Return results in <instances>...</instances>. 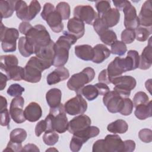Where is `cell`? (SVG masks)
Listing matches in <instances>:
<instances>
[{
  "mask_svg": "<svg viewBox=\"0 0 152 152\" xmlns=\"http://www.w3.org/2000/svg\"><path fill=\"white\" fill-rule=\"evenodd\" d=\"M67 28L68 32L74 36L77 39L82 37L85 33L84 23L74 17L69 19Z\"/></svg>",
  "mask_w": 152,
  "mask_h": 152,
  "instance_id": "19",
  "label": "cell"
},
{
  "mask_svg": "<svg viewBox=\"0 0 152 152\" xmlns=\"http://www.w3.org/2000/svg\"><path fill=\"white\" fill-rule=\"evenodd\" d=\"M17 17L23 21H27L28 14V5L24 1H17L15 8Z\"/></svg>",
  "mask_w": 152,
  "mask_h": 152,
  "instance_id": "33",
  "label": "cell"
},
{
  "mask_svg": "<svg viewBox=\"0 0 152 152\" xmlns=\"http://www.w3.org/2000/svg\"><path fill=\"white\" fill-rule=\"evenodd\" d=\"M1 42L5 52H12L16 50V42L19 37V32L15 28H8L1 23Z\"/></svg>",
  "mask_w": 152,
  "mask_h": 152,
  "instance_id": "9",
  "label": "cell"
},
{
  "mask_svg": "<svg viewBox=\"0 0 152 152\" xmlns=\"http://www.w3.org/2000/svg\"><path fill=\"white\" fill-rule=\"evenodd\" d=\"M62 97L61 91L56 88H53L48 90L46 94V100L50 108H54L61 104Z\"/></svg>",
  "mask_w": 152,
  "mask_h": 152,
  "instance_id": "27",
  "label": "cell"
},
{
  "mask_svg": "<svg viewBox=\"0 0 152 152\" xmlns=\"http://www.w3.org/2000/svg\"><path fill=\"white\" fill-rule=\"evenodd\" d=\"M23 149V146L21 143H18L10 141L8 142L7 147L3 150V151H14L18 152L21 151Z\"/></svg>",
  "mask_w": 152,
  "mask_h": 152,
  "instance_id": "50",
  "label": "cell"
},
{
  "mask_svg": "<svg viewBox=\"0 0 152 152\" xmlns=\"http://www.w3.org/2000/svg\"><path fill=\"white\" fill-rule=\"evenodd\" d=\"M21 151H36L39 152L40 151V150L39 149L38 147L34 144H27L25 145L22 149Z\"/></svg>",
  "mask_w": 152,
  "mask_h": 152,
  "instance_id": "58",
  "label": "cell"
},
{
  "mask_svg": "<svg viewBox=\"0 0 152 152\" xmlns=\"http://www.w3.org/2000/svg\"><path fill=\"white\" fill-rule=\"evenodd\" d=\"M135 148V143L133 140H128L124 141V152H131L134 151Z\"/></svg>",
  "mask_w": 152,
  "mask_h": 152,
  "instance_id": "54",
  "label": "cell"
},
{
  "mask_svg": "<svg viewBox=\"0 0 152 152\" xmlns=\"http://www.w3.org/2000/svg\"><path fill=\"white\" fill-rule=\"evenodd\" d=\"M17 1H0V11L1 19L9 18L12 16L15 8Z\"/></svg>",
  "mask_w": 152,
  "mask_h": 152,
  "instance_id": "29",
  "label": "cell"
},
{
  "mask_svg": "<svg viewBox=\"0 0 152 152\" xmlns=\"http://www.w3.org/2000/svg\"><path fill=\"white\" fill-rule=\"evenodd\" d=\"M138 17L140 25L145 27H152V7L150 0L144 2Z\"/></svg>",
  "mask_w": 152,
  "mask_h": 152,
  "instance_id": "18",
  "label": "cell"
},
{
  "mask_svg": "<svg viewBox=\"0 0 152 152\" xmlns=\"http://www.w3.org/2000/svg\"><path fill=\"white\" fill-rule=\"evenodd\" d=\"M25 89L18 84H12L8 87L7 90V94L12 97L21 96L22 93L24 91Z\"/></svg>",
  "mask_w": 152,
  "mask_h": 152,
  "instance_id": "46",
  "label": "cell"
},
{
  "mask_svg": "<svg viewBox=\"0 0 152 152\" xmlns=\"http://www.w3.org/2000/svg\"><path fill=\"white\" fill-rule=\"evenodd\" d=\"M0 68L2 71H5L7 69L18 65V60L14 55H1L0 57Z\"/></svg>",
  "mask_w": 152,
  "mask_h": 152,
  "instance_id": "34",
  "label": "cell"
},
{
  "mask_svg": "<svg viewBox=\"0 0 152 152\" xmlns=\"http://www.w3.org/2000/svg\"><path fill=\"white\" fill-rule=\"evenodd\" d=\"M47 131V123L46 120L40 121L35 126V134L37 137H39L43 132Z\"/></svg>",
  "mask_w": 152,
  "mask_h": 152,
  "instance_id": "51",
  "label": "cell"
},
{
  "mask_svg": "<svg viewBox=\"0 0 152 152\" xmlns=\"http://www.w3.org/2000/svg\"><path fill=\"white\" fill-rule=\"evenodd\" d=\"M74 16L88 25H93L98 17L97 13L90 5H78L74 9Z\"/></svg>",
  "mask_w": 152,
  "mask_h": 152,
  "instance_id": "13",
  "label": "cell"
},
{
  "mask_svg": "<svg viewBox=\"0 0 152 152\" xmlns=\"http://www.w3.org/2000/svg\"><path fill=\"white\" fill-rule=\"evenodd\" d=\"M138 137L142 142L150 143L152 141V131L148 128L142 129L138 132Z\"/></svg>",
  "mask_w": 152,
  "mask_h": 152,
  "instance_id": "48",
  "label": "cell"
},
{
  "mask_svg": "<svg viewBox=\"0 0 152 152\" xmlns=\"http://www.w3.org/2000/svg\"><path fill=\"white\" fill-rule=\"evenodd\" d=\"M104 139L97 140L93 145L92 151L93 152H104Z\"/></svg>",
  "mask_w": 152,
  "mask_h": 152,
  "instance_id": "52",
  "label": "cell"
},
{
  "mask_svg": "<svg viewBox=\"0 0 152 152\" xmlns=\"http://www.w3.org/2000/svg\"><path fill=\"white\" fill-rule=\"evenodd\" d=\"M104 140V152H124V141L118 135H107Z\"/></svg>",
  "mask_w": 152,
  "mask_h": 152,
  "instance_id": "15",
  "label": "cell"
},
{
  "mask_svg": "<svg viewBox=\"0 0 152 152\" xmlns=\"http://www.w3.org/2000/svg\"><path fill=\"white\" fill-rule=\"evenodd\" d=\"M124 99L116 91H109L103 96V102L109 112L116 113L122 109Z\"/></svg>",
  "mask_w": 152,
  "mask_h": 152,
  "instance_id": "12",
  "label": "cell"
},
{
  "mask_svg": "<svg viewBox=\"0 0 152 152\" xmlns=\"http://www.w3.org/2000/svg\"><path fill=\"white\" fill-rule=\"evenodd\" d=\"M95 77V71L91 67H87L78 73L73 74L67 82L68 88L78 93L86 84L91 82Z\"/></svg>",
  "mask_w": 152,
  "mask_h": 152,
  "instance_id": "7",
  "label": "cell"
},
{
  "mask_svg": "<svg viewBox=\"0 0 152 152\" xmlns=\"http://www.w3.org/2000/svg\"><path fill=\"white\" fill-rule=\"evenodd\" d=\"M0 115H1V125L3 126H7L8 129L10 128V122L11 121L10 119V112L7 109V108L4 109L3 110H0Z\"/></svg>",
  "mask_w": 152,
  "mask_h": 152,
  "instance_id": "49",
  "label": "cell"
},
{
  "mask_svg": "<svg viewBox=\"0 0 152 152\" xmlns=\"http://www.w3.org/2000/svg\"><path fill=\"white\" fill-rule=\"evenodd\" d=\"M27 42L33 48L35 52L39 48L48 45L50 36L46 27L41 24L32 27L25 34Z\"/></svg>",
  "mask_w": 152,
  "mask_h": 152,
  "instance_id": "5",
  "label": "cell"
},
{
  "mask_svg": "<svg viewBox=\"0 0 152 152\" xmlns=\"http://www.w3.org/2000/svg\"><path fill=\"white\" fill-rule=\"evenodd\" d=\"M47 131L52 130L58 133H64L68 130V122L63 104L50 108L48 115L45 118Z\"/></svg>",
  "mask_w": 152,
  "mask_h": 152,
  "instance_id": "3",
  "label": "cell"
},
{
  "mask_svg": "<svg viewBox=\"0 0 152 152\" xmlns=\"http://www.w3.org/2000/svg\"><path fill=\"white\" fill-rule=\"evenodd\" d=\"M56 10L61 15L62 20L69 19L71 14L70 6L66 2H60L56 7Z\"/></svg>",
  "mask_w": 152,
  "mask_h": 152,
  "instance_id": "40",
  "label": "cell"
},
{
  "mask_svg": "<svg viewBox=\"0 0 152 152\" xmlns=\"http://www.w3.org/2000/svg\"><path fill=\"white\" fill-rule=\"evenodd\" d=\"M124 26L126 28L135 30L140 26L138 17L135 8L129 4L124 10Z\"/></svg>",
  "mask_w": 152,
  "mask_h": 152,
  "instance_id": "17",
  "label": "cell"
},
{
  "mask_svg": "<svg viewBox=\"0 0 152 152\" xmlns=\"http://www.w3.org/2000/svg\"><path fill=\"white\" fill-rule=\"evenodd\" d=\"M33 26L30 24V23L28 21H23L21 22L19 26H18V29L19 31L23 34H26L27 32L29 30L30 28H31Z\"/></svg>",
  "mask_w": 152,
  "mask_h": 152,
  "instance_id": "55",
  "label": "cell"
},
{
  "mask_svg": "<svg viewBox=\"0 0 152 152\" xmlns=\"http://www.w3.org/2000/svg\"><path fill=\"white\" fill-rule=\"evenodd\" d=\"M42 18L45 20L51 30L55 33H59L64 29L62 18L56 10L53 4L46 2L41 12Z\"/></svg>",
  "mask_w": 152,
  "mask_h": 152,
  "instance_id": "6",
  "label": "cell"
},
{
  "mask_svg": "<svg viewBox=\"0 0 152 152\" xmlns=\"http://www.w3.org/2000/svg\"><path fill=\"white\" fill-rule=\"evenodd\" d=\"M27 136V132L23 128H15L13 129L10 135V141L21 143L26 139Z\"/></svg>",
  "mask_w": 152,
  "mask_h": 152,
  "instance_id": "38",
  "label": "cell"
},
{
  "mask_svg": "<svg viewBox=\"0 0 152 152\" xmlns=\"http://www.w3.org/2000/svg\"><path fill=\"white\" fill-rule=\"evenodd\" d=\"M77 94H80L84 96L87 100L92 101L100 95V92L96 84H90L83 87Z\"/></svg>",
  "mask_w": 152,
  "mask_h": 152,
  "instance_id": "31",
  "label": "cell"
},
{
  "mask_svg": "<svg viewBox=\"0 0 152 152\" xmlns=\"http://www.w3.org/2000/svg\"><path fill=\"white\" fill-rule=\"evenodd\" d=\"M55 43L53 40H51L48 45L38 49L35 52L34 54L39 58L53 65V61L55 55Z\"/></svg>",
  "mask_w": 152,
  "mask_h": 152,
  "instance_id": "22",
  "label": "cell"
},
{
  "mask_svg": "<svg viewBox=\"0 0 152 152\" xmlns=\"http://www.w3.org/2000/svg\"><path fill=\"white\" fill-rule=\"evenodd\" d=\"M41 6L39 1L34 0L30 2V5H28V14L27 21L32 20L37 14L40 11Z\"/></svg>",
  "mask_w": 152,
  "mask_h": 152,
  "instance_id": "42",
  "label": "cell"
},
{
  "mask_svg": "<svg viewBox=\"0 0 152 152\" xmlns=\"http://www.w3.org/2000/svg\"><path fill=\"white\" fill-rule=\"evenodd\" d=\"M24 104V99L23 97H14L10 103V114L12 120L17 124H22L26 121L23 109Z\"/></svg>",
  "mask_w": 152,
  "mask_h": 152,
  "instance_id": "14",
  "label": "cell"
},
{
  "mask_svg": "<svg viewBox=\"0 0 152 152\" xmlns=\"http://www.w3.org/2000/svg\"><path fill=\"white\" fill-rule=\"evenodd\" d=\"M95 5L97 11V15L99 17H102L111 8L110 1H98L96 2Z\"/></svg>",
  "mask_w": 152,
  "mask_h": 152,
  "instance_id": "43",
  "label": "cell"
},
{
  "mask_svg": "<svg viewBox=\"0 0 152 152\" xmlns=\"http://www.w3.org/2000/svg\"><path fill=\"white\" fill-rule=\"evenodd\" d=\"M8 80L21 81L24 79V68L20 66H14L5 71Z\"/></svg>",
  "mask_w": 152,
  "mask_h": 152,
  "instance_id": "32",
  "label": "cell"
},
{
  "mask_svg": "<svg viewBox=\"0 0 152 152\" xmlns=\"http://www.w3.org/2000/svg\"><path fill=\"white\" fill-rule=\"evenodd\" d=\"M91 123V121L88 116L81 114L74 117L68 122V131L73 134L90 126Z\"/></svg>",
  "mask_w": 152,
  "mask_h": 152,
  "instance_id": "16",
  "label": "cell"
},
{
  "mask_svg": "<svg viewBox=\"0 0 152 152\" xmlns=\"http://www.w3.org/2000/svg\"><path fill=\"white\" fill-rule=\"evenodd\" d=\"M65 111L69 115L83 114L87 109V103L80 94L69 99L64 105Z\"/></svg>",
  "mask_w": 152,
  "mask_h": 152,
  "instance_id": "11",
  "label": "cell"
},
{
  "mask_svg": "<svg viewBox=\"0 0 152 152\" xmlns=\"http://www.w3.org/2000/svg\"><path fill=\"white\" fill-rule=\"evenodd\" d=\"M52 65L51 64L42 60L36 56L31 57L24 68L23 80L28 83H38L41 80L42 72Z\"/></svg>",
  "mask_w": 152,
  "mask_h": 152,
  "instance_id": "4",
  "label": "cell"
},
{
  "mask_svg": "<svg viewBox=\"0 0 152 152\" xmlns=\"http://www.w3.org/2000/svg\"><path fill=\"white\" fill-rule=\"evenodd\" d=\"M24 115L26 120L31 122L37 121L42 115L40 106L35 102L30 103L24 110Z\"/></svg>",
  "mask_w": 152,
  "mask_h": 152,
  "instance_id": "21",
  "label": "cell"
},
{
  "mask_svg": "<svg viewBox=\"0 0 152 152\" xmlns=\"http://www.w3.org/2000/svg\"><path fill=\"white\" fill-rule=\"evenodd\" d=\"M53 151V150H54V151H58V150H56V148H49V149H48V150H46V151Z\"/></svg>",
  "mask_w": 152,
  "mask_h": 152,
  "instance_id": "62",
  "label": "cell"
},
{
  "mask_svg": "<svg viewBox=\"0 0 152 152\" xmlns=\"http://www.w3.org/2000/svg\"><path fill=\"white\" fill-rule=\"evenodd\" d=\"M151 37L149 38L148 45L144 49L140 56L138 68L143 70L149 69L152 64Z\"/></svg>",
  "mask_w": 152,
  "mask_h": 152,
  "instance_id": "23",
  "label": "cell"
},
{
  "mask_svg": "<svg viewBox=\"0 0 152 152\" xmlns=\"http://www.w3.org/2000/svg\"><path fill=\"white\" fill-rule=\"evenodd\" d=\"M113 3L117 10H123L127 5H128L131 2L128 1H113Z\"/></svg>",
  "mask_w": 152,
  "mask_h": 152,
  "instance_id": "56",
  "label": "cell"
},
{
  "mask_svg": "<svg viewBox=\"0 0 152 152\" xmlns=\"http://www.w3.org/2000/svg\"><path fill=\"white\" fill-rule=\"evenodd\" d=\"M145 88L147 89V90H148V91L150 92V93H151V79H149L148 80L146 81L145 83Z\"/></svg>",
  "mask_w": 152,
  "mask_h": 152,
  "instance_id": "61",
  "label": "cell"
},
{
  "mask_svg": "<svg viewBox=\"0 0 152 152\" xmlns=\"http://www.w3.org/2000/svg\"><path fill=\"white\" fill-rule=\"evenodd\" d=\"M43 140L45 144L48 145H54L59 140V135L56 131L48 130L45 131L43 136Z\"/></svg>",
  "mask_w": 152,
  "mask_h": 152,
  "instance_id": "39",
  "label": "cell"
},
{
  "mask_svg": "<svg viewBox=\"0 0 152 152\" xmlns=\"http://www.w3.org/2000/svg\"><path fill=\"white\" fill-rule=\"evenodd\" d=\"M120 12L116 8H110L104 14L100 17L108 28L115 26L119 21Z\"/></svg>",
  "mask_w": 152,
  "mask_h": 152,
  "instance_id": "26",
  "label": "cell"
},
{
  "mask_svg": "<svg viewBox=\"0 0 152 152\" xmlns=\"http://www.w3.org/2000/svg\"><path fill=\"white\" fill-rule=\"evenodd\" d=\"M128 129V125L123 119H118L109 124L107 126V129L110 132L113 134H124Z\"/></svg>",
  "mask_w": 152,
  "mask_h": 152,
  "instance_id": "30",
  "label": "cell"
},
{
  "mask_svg": "<svg viewBox=\"0 0 152 152\" xmlns=\"http://www.w3.org/2000/svg\"><path fill=\"white\" fill-rule=\"evenodd\" d=\"M135 39V30L129 28H126L122 31L121 40L125 44L132 43Z\"/></svg>",
  "mask_w": 152,
  "mask_h": 152,
  "instance_id": "45",
  "label": "cell"
},
{
  "mask_svg": "<svg viewBox=\"0 0 152 152\" xmlns=\"http://www.w3.org/2000/svg\"><path fill=\"white\" fill-rule=\"evenodd\" d=\"M77 39L66 31H64L55 43V55L53 65L56 67L64 66L69 57V50L72 45L75 44Z\"/></svg>",
  "mask_w": 152,
  "mask_h": 152,
  "instance_id": "2",
  "label": "cell"
},
{
  "mask_svg": "<svg viewBox=\"0 0 152 152\" xmlns=\"http://www.w3.org/2000/svg\"><path fill=\"white\" fill-rule=\"evenodd\" d=\"M127 51L126 45L122 41L116 40L111 45L110 53L119 56L124 55Z\"/></svg>",
  "mask_w": 152,
  "mask_h": 152,
  "instance_id": "41",
  "label": "cell"
},
{
  "mask_svg": "<svg viewBox=\"0 0 152 152\" xmlns=\"http://www.w3.org/2000/svg\"><path fill=\"white\" fill-rule=\"evenodd\" d=\"M99 133L100 129L95 126H89L81 131L75 132L70 142V150L73 152L79 151L83 144L89 139L97 136Z\"/></svg>",
  "mask_w": 152,
  "mask_h": 152,
  "instance_id": "8",
  "label": "cell"
},
{
  "mask_svg": "<svg viewBox=\"0 0 152 152\" xmlns=\"http://www.w3.org/2000/svg\"><path fill=\"white\" fill-rule=\"evenodd\" d=\"M111 83L115 86L113 90L118 93L122 97L128 98L130 96L131 91L135 87L137 81L132 76L121 75L112 78Z\"/></svg>",
  "mask_w": 152,
  "mask_h": 152,
  "instance_id": "10",
  "label": "cell"
},
{
  "mask_svg": "<svg viewBox=\"0 0 152 152\" xmlns=\"http://www.w3.org/2000/svg\"><path fill=\"white\" fill-rule=\"evenodd\" d=\"M98 80L100 83H104L106 84H109L111 83L110 81L109 80V78L108 77L106 69H103L99 73V76H98Z\"/></svg>",
  "mask_w": 152,
  "mask_h": 152,
  "instance_id": "53",
  "label": "cell"
},
{
  "mask_svg": "<svg viewBox=\"0 0 152 152\" xmlns=\"http://www.w3.org/2000/svg\"><path fill=\"white\" fill-rule=\"evenodd\" d=\"M8 77L2 72H1V81H0V90H3L7 85Z\"/></svg>",
  "mask_w": 152,
  "mask_h": 152,
  "instance_id": "59",
  "label": "cell"
},
{
  "mask_svg": "<svg viewBox=\"0 0 152 152\" xmlns=\"http://www.w3.org/2000/svg\"><path fill=\"white\" fill-rule=\"evenodd\" d=\"M135 30V39L139 42L146 41L150 35L152 33V27H138Z\"/></svg>",
  "mask_w": 152,
  "mask_h": 152,
  "instance_id": "36",
  "label": "cell"
},
{
  "mask_svg": "<svg viewBox=\"0 0 152 152\" xmlns=\"http://www.w3.org/2000/svg\"><path fill=\"white\" fill-rule=\"evenodd\" d=\"M74 51L77 57L84 61H92L94 56L93 48L89 45H77L75 47Z\"/></svg>",
  "mask_w": 152,
  "mask_h": 152,
  "instance_id": "25",
  "label": "cell"
},
{
  "mask_svg": "<svg viewBox=\"0 0 152 152\" xmlns=\"http://www.w3.org/2000/svg\"><path fill=\"white\" fill-rule=\"evenodd\" d=\"M140 56L137 51L129 50L125 58L116 57L107 66V72L109 80L121 76L124 72L138 68Z\"/></svg>",
  "mask_w": 152,
  "mask_h": 152,
  "instance_id": "1",
  "label": "cell"
},
{
  "mask_svg": "<svg viewBox=\"0 0 152 152\" xmlns=\"http://www.w3.org/2000/svg\"><path fill=\"white\" fill-rule=\"evenodd\" d=\"M7 107V101L5 97H3L2 96H1V110H3L4 109H6Z\"/></svg>",
  "mask_w": 152,
  "mask_h": 152,
  "instance_id": "60",
  "label": "cell"
},
{
  "mask_svg": "<svg viewBox=\"0 0 152 152\" xmlns=\"http://www.w3.org/2000/svg\"><path fill=\"white\" fill-rule=\"evenodd\" d=\"M149 101V97L145 92L138 91L134 95L132 102L134 107H135L140 104H147Z\"/></svg>",
  "mask_w": 152,
  "mask_h": 152,
  "instance_id": "44",
  "label": "cell"
},
{
  "mask_svg": "<svg viewBox=\"0 0 152 152\" xmlns=\"http://www.w3.org/2000/svg\"><path fill=\"white\" fill-rule=\"evenodd\" d=\"M18 50L20 54L24 57H28L34 53L33 48L27 42L25 36H22L19 39Z\"/></svg>",
  "mask_w": 152,
  "mask_h": 152,
  "instance_id": "35",
  "label": "cell"
},
{
  "mask_svg": "<svg viewBox=\"0 0 152 152\" xmlns=\"http://www.w3.org/2000/svg\"><path fill=\"white\" fill-rule=\"evenodd\" d=\"M152 102L150 100L148 103L140 104L135 107V116L140 120H144L152 116Z\"/></svg>",
  "mask_w": 152,
  "mask_h": 152,
  "instance_id": "28",
  "label": "cell"
},
{
  "mask_svg": "<svg viewBox=\"0 0 152 152\" xmlns=\"http://www.w3.org/2000/svg\"><path fill=\"white\" fill-rule=\"evenodd\" d=\"M94 56L92 61L96 64L102 63L110 55V50L103 44H97L93 48Z\"/></svg>",
  "mask_w": 152,
  "mask_h": 152,
  "instance_id": "24",
  "label": "cell"
},
{
  "mask_svg": "<svg viewBox=\"0 0 152 152\" xmlns=\"http://www.w3.org/2000/svg\"><path fill=\"white\" fill-rule=\"evenodd\" d=\"M69 77V72L67 68L64 66L58 67L48 75L46 81L49 85H53L66 80Z\"/></svg>",
  "mask_w": 152,
  "mask_h": 152,
  "instance_id": "20",
  "label": "cell"
},
{
  "mask_svg": "<svg viewBox=\"0 0 152 152\" xmlns=\"http://www.w3.org/2000/svg\"><path fill=\"white\" fill-rule=\"evenodd\" d=\"M96 85L99 90L100 95L104 96V94H106L107 93H108L110 91V88L107 86L106 84L99 82V83H96Z\"/></svg>",
  "mask_w": 152,
  "mask_h": 152,
  "instance_id": "57",
  "label": "cell"
},
{
  "mask_svg": "<svg viewBox=\"0 0 152 152\" xmlns=\"http://www.w3.org/2000/svg\"><path fill=\"white\" fill-rule=\"evenodd\" d=\"M101 41L105 45L111 46L115 41L117 40V36L116 33L110 29H106L99 36Z\"/></svg>",
  "mask_w": 152,
  "mask_h": 152,
  "instance_id": "37",
  "label": "cell"
},
{
  "mask_svg": "<svg viewBox=\"0 0 152 152\" xmlns=\"http://www.w3.org/2000/svg\"><path fill=\"white\" fill-rule=\"evenodd\" d=\"M134 107L132 101L129 98L124 99V104L119 113L124 116H128L131 114Z\"/></svg>",
  "mask_w": 152,
  "mask_h": 152,
  "instance_id": "47",
  "label": "cell"
}]
</instances>
